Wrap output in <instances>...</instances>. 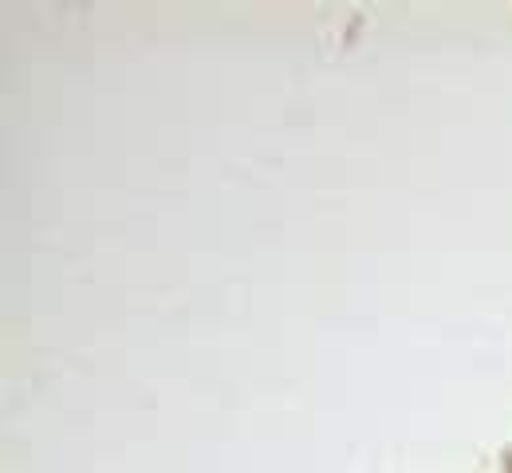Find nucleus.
Wrapping results in <instances>:
<instances>
[]
</instances>
